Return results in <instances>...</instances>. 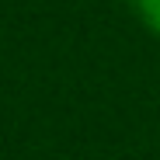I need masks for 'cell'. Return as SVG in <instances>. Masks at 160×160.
<instances>
[{
	"mask_svg": "<svg viewBox=\"0 0 160 160\" xmlns=\"http://www.w3.org/2000/svg\"><path fill=\"white\" fill-rule=\"evenodd\" d=\"M132 7H136L139 18L150 24V32L160 35V0H132Z\"/></svg>",
	"mask_w": 160,
	"mask_h": 160,
	"instance_id": "obj_1",
	"label": "cell"
}]
</instances>
